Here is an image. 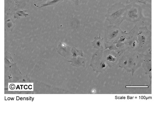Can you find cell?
Instances as JSON below:
<instances>
[{
    "label": "cell",
    "instance_id": "6da1fadb",
    "mask_svg": "<svg viewBox=\"0 0 157 117\" xmlns=\"http://www.w3.org/2000/svg\"><path fill=\"white\" fill-rule=\"evenodd\" d=\"M144 54L136 51H125L123 53L119 60L118 66L124 68L132 76L138 68L142 66Z\"/></svg>",
    "mask_w": 157,
    "mask_h": 117
},
{
    "label": "cell",
    "instance_id": "7a4b0ae2",
    "mask_svg": "<svg viewBox=\"0 0 157 117\" xmlns=\"http://www.w3.org/2000/svg\"><path fill=\"white\" fill-rule=\"evenodd\" d=\"M127 5L121 2H116L108 9L105 15L106 20L109 25L120 26L125 20Z\"/></svg>",
    "mask_w": 157,
    "mask_h": 117
},
{
    "label": "cell",
    "instance_id": "3957f363",
    "mask_svg": "<svg viewBox=\"0 0 157 117\" xmlns=\"http://www.w3.org/2000/svg\"><path fill=\"white\" fill-rule=\"evenodd\" d=\"M138 28L136 25L128 33L122 45L119 48V53L123 54L125 51H136L138 49Z\"/></svg>",
    "mask_w": 157,
    "mask_h": 117
},
{
    "label": "cell",
    "instance_id": "277c9868",
    "mask_svg": "<svg viewBox=\"0 0 157 117\" xmlns=\"http://www.w3.org/2000/svg\"><path fill=\"white\" fill-rule=\"evenodd\" d=\"M137 51L144 53L152 45V33L147 26L138 28Z\"/></svg>",
    "mask_w": 157,
    "mask_h": 117
},
{
    "label": "cell",
    "instance_id": "5b68a950",
    "mask_svg": "<svg viewBox=\"0 0 157 117\" xmlns=\"http://www.w3.org/2000/svg\"><path fill=\"white\" fill-rule=\"evenodd\" d=\"M104 50H98L92 55L90 66L94 72L103 73L109 67L104 58Z\"/></svg>",
    "mask_w": 157,
    "mask_h": 117
},
{
    "label": "cell",
    "instance_id": "8992f818",
    "mask_svg": "<svg viewBox=\"0 0 157 117\" xmlns=\"http://www.w3.org/2000/svg\"><path fill=\"white\" fill-rule=\"evenodd\" d=\"M143 17V10L141 5L137 3L127 5L125 20L130 22H139Z\"/></svg>",
    "mask_w": 157,
    "mask_h": 117
},
{
    "label": "cell",
    "instance_id": "52a82bcc",
    "mask_svg": "<svg viewBox=\"0 0 157 117\" xmlns=\"http://www.w3.org/2000/svg\"><path fill=\"white\" fill-rule=\"evenodd\" d=\"M123 31L120 26L109 25L105 29V41L112 42L115 43L120 38Z\"/></svg>",
    "mask_w": 157,
    "mask_h": 117
},
{
    "label": "cell",
    "instance_id": "ba28073f",
    "mask_svg": "<svg viewBox=\"0 0 157 117\" xmlns=\"http://www.w3.org/2000/svg\"><path fill=\"white\" fill-rule=\"evenodd\" d=\"M121 54L117 52V51H110V50H105L104 51V58L108 66L109 67L115 66L117 62H119Z\"/></svg>",
    "mask_w": 157,
    "mask_h": 117
},
{
    "label": "cell",
    "instance_id": "9c48e42d",
    "mask_svg": "<svg viewBox=\"0 0 157 117\" xmlns=\"http://www.w3.org/2000/svg\"><path fill=\"white\" fill-rule=\"evenodd\" d=\"M142 67L145 71L146 75L149 76L150 85H151L152 78V52L151 51L144 54V60L142 62Z\"/></svg>",
    "mask_w": 157,
    "mask_h": 117
},
{
    "label": "cell",
    "instance_id": "30bf717a",
    "mask_svg": "<svg viewBox=\"0 0 157 117\" xmlns=\"http://www.w3.org/2000/svg\"><path fill=\"white\" fill-rule=\"evenodd\" d=\"M17 10L13 0H5V19L10 18Z\"/></svg>",
    "mask_w": 157,
    "mask_h": 117
},
{
    "label": "cell",
    "instance_id": "8fae6325",
    "mask_svg": "<svg viewBox=\"0 0 157 117\" xmlns=\"http://www.w3.org/2000/svg\"><path fill=\"white\" fill-rule=\"evenodd\" d=\"M101 34L99 36L97 35L94 37V40L91 42L92 46L94 48L98 50H103V38L101 37Z\"/></svg>",
    "mask_w": 157,
    "mask_h": 117
},
{
    "label": "cell",
    "instance_id": "7c38bea8",
    "mask_svg": "<svg viewBox=\"0 0 157 117\" xmlns=\"http://www.w3.org/2000/svg\"><path fill=\"white\" fill-rule=\"evenodd\" d=\"M71 60L70 61V62H72V64L71 65H74V66L78 67L80 66H85V58H82V57L78 56L74 58H71Z\"/></svg>",
    "mask_w": 157,
    "mask_h": 117
},
{
    "label": "cell",
    "instance_id": "4fadbf2b",
    "mask_svg": "<svg viewBox=\"0 0 157 117\" xmlns=\"http://www.w3.org/2000/svg\"><path fill=\"white\" fill-rule=\"evenodd\" d=\"M64 1V0H50V1H47V2L44 4H42V5H37L36 4H34V5L36 7L39 8H44L45 7L51 6V5L57 6Z\"/></svg>",
    "mask_w": 157,
    "mask_h": 117
},
{
    "label": "cell",
    "instance_id": "5bb4252c",
    "mask_svg": "<svg viewBox=\"0 0 157 117\" xmlns=\"http://www.w3.org/2000/svg\"><path fill=\"white\" fill-rule=\"evenodd\" d=\"M15 27V21L11 17L6 19L5 21V30L7 31H12Z\"/></svg>",
    "mask_w": 157,
    "mask_h": 117
},
{
    "label": "cell",
    "instance_id": "9a60e30c",
    "mask_svg": "<svg viewBox=\"0 0 157 117\" xmlns=\"http://www.w3.org/2000/svg\"><path fill=\"white\" fill-rule=\"evenodd\" d=\"M28 12V10L24 9L17 10L13 14L14 18L15 19H19L22 17L29 16V14L27 13Z\"/></svg>",
    "mask_w": 157,
    "mask_h": 117
},
{
    "label": "cell",
    "instance_id": "2e32d148",
    "mask_svg": "<svg viewBox=\"0 0 157 117\" xmlns=\"http://www.w3.org/2000/svg\"><path fill=\"white\" fill-rule=\"evenodd\" d=\"M70 47L67 46L65 44H63V43H60L59 44L58 46L57 49L60 51L59 54H63V56H67L68 54V50H70Z\"/></svg>",
    "mask_w": 157,
    "mask_h": 117
},
{
    "label": "cell",
    "instance_id": "e0dca14e",
    "mask_svg": "<svg viewBox=\"0 0 157 117\" xmlns=\"http://www.w3.org/2000/svg\"><path fill=\"white\" fill-rule=\"evenodd\" d=\"M17 9H24L29 0H13Z\"/></svg>",
    "mask_w": 157,
    "mask_h": 117
},
{
    "label": "cell",
    "instance_id": "ac0fdd59",
    "mask_svg": "<svg viewBox=\"0 0 157 117\" xmlns=\"http://www.w3.org/2000/svg\"><path fill=\"white\" fill-rule=\"evenodd\" d=\"M107 49L110 51H114L119 53L118 49L116 47L115 44L112 42L105 41L104 51H105Z\"/></svg>",
    "mask_w": 157,
    "mask_h": 117
},
{
    "label": "cell",
    "instance_id": "d6986e66",
    "mask_svg": "<svg viewBox=\"0 0 157 117\" xmlns=\"http://www.w3.org/2000/svg\"><path fill=\"white\" fill-rule=\"evenodd\" d=\"M71 52L72 53L73 56L74 58H75L78 56L83 57V52L82 51L77 49L75 47H72L71 49Z\"/></svg>",
    "mask_w": 157,
    "mask_h": 117
},
{
    "label": "cell",
    "instance_id": "ffe728a7",
    "mask_svg": "<svg viewBox=\"0 0 157 117\" xmlns=\"http://www.w3.org/2000/svg\"><path fill=\"white\" fill-rule=\"evenodd\" d=\"M138 3V0H126V4L127 5L130 4L137 3Z\"/></svg>",
    "mask_w": 157,
    "mask_h": 117
},
{
    "label": "cell",
    "instance_id": "44dd1931",
    "mask_svg": "<svg viewBox=\"0 0 157 117\" xmlns=\"http://www.w3.org/2000/svg\"><path fill=\"white\" fill-rule=\"evenodd\" d=\"M69 1L73 2L75 5H78L79 4V0H69Z\"/></svg>",
    "mask_w": 157,
    "mask_h": 117
},
{
    "label": "cell",
    "instance_id": "7402d4cb",
    "mask_svg": "<svg viewBox=\"0 0 157 117\" xmlns=\"http://www.w3.org/2000/svg\"><path fill=\"white\" fill-rule=\"evenodd\" d=\"M148 0H138V3L143 4H146Z\"/></svg>",
    "mask_w": 157,
    "mask_h": 117
},
{
    "label": "cell",
    "instance_id": "603a6c76",
    "mask_svg": "<svg viewBox=\"0 0 157 117\" xmlns=\"http://www.w3.org/2000/svg\"><path fill=\"white\" fill-rule=\"evenodd\" d=\"M50 1V0H33V1H35V2H39V1Z\"/></svg>",
    "mask_w": 157,
    "mask_h": 117
}]
</instances>
